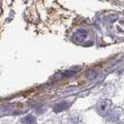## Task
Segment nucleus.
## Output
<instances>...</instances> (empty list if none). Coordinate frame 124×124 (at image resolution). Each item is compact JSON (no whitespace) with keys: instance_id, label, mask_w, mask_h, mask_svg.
<instances>
[{"instance_id":"1","label":"nucleus","mask_w":124,"mask_h":124,"mask_svg":"<svg viewBox=\"0 0 124 124\" xmlns=\"http://www.w3.org/2000/svg\"><path fill=\"white\" fill-rule=\"evenodd\" d=\"M88 37V32L85 29H78L73 35V39L77 43L84 42Z\"/></svg>"},{"instance_id":"2","label":"nucleus","mask_w":124,"mask_h":124,"mask_svg":"<svg viewBox=\"0 0 124 124\" xmlns=\"http://www.w3.org/2000/svg\"><path fill=\"white\" fill-rule=\"evenodd\" d=\"M108 106H109V103L107 101L100 102L99 106H98V110L101 114H106V112L108 111Z\"/></svg>"},{"instance_id":"3","label":"nucleus","mask_w":124,"mask_h":124,"mask_svg":"<svg viewBox=\"0 0 124 124\" xmlns=\"http://www.w3.org/2000/svg\"><path fill=\"white\" fill-rule=\"evenodd\" d=\"M23 122L24 124H35L36 123V118L32 115L26 116L25 118H23Z\"/></svg>"},{"instance_id":"4","label":"nucleus","mask_w":124,"mask_h":124,"mask_svg":"<svg viewBox=\"0 0 124 124\" xmlns=\"http://www.w3.org/2000/svg\"><path fill=\"white\" fill-rule=\"evenodd\" d=\"M67 106H68V105H67L66 103H62V104H58V105L54 106V111H55V112L62 111V110H64L65 108H67Z\"/></svg>"}]
</instances>
